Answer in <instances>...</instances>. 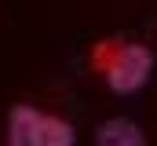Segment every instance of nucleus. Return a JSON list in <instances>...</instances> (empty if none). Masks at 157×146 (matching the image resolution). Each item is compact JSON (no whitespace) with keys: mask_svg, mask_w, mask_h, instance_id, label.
I'll list each match as a JSON object with an SVG mask.
<instances>
[{"mask_svg":"<svg viewBox=\"0 0 157 146\" xmlns=\"http://www.w3.org/2000/svg\"><path fill=\"white\" fill-rule=\"evenodd\" d=\"M95 66L106 73V84L117 91V95H132L139 91L150 70H154V51L143 48V44H117V40H106L95 48Z\"/></svg>","mask_w":157,"mask_h":146,"instance_id":"obj_1","label":"nucleus"},{"mask_svg":"<svg viewBox=\"0 0 157 146\" xmlns=\"http://www.w3.org/2000/svg\"><path fill=\"white\" fill-rule=\"evenodd\" d=\"M95 146H146V135L139 132L135 121H128V117H113V121L99 124V132H95Z\"/></svg>","mask_w":157,"mask_h":146,"instance_id":"obj_2","label":"nucleus"},{"mask_svg":"<svg viewBox=\"0 0 157 146\" xmlns=\"http://www.w3.org/2000/svg\"><path fill=\"white\" fill-rule=\"evenodd\" d=\"M40 121L44 117L33 106H15L11 110V146H37Z\"/></svg>","mask_w":157,"mask_h":146,"instance_id":"obj_3","label":"nucleus"},{"mask_svg":"<svg viewBox=\"0 0 157 146\" xmlns=\"http://www.w3.org/2000/svg\"><path fill=\"white\" fill-rule=\"evenodd\" d=\"M37 146H73V128L66 121H59V117H44Z\"/></svg>","mask_w":157,"mask_h":146,"instance_id":"obj_4","label":"nucleus"}]
</instances>
